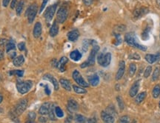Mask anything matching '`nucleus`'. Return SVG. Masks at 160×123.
I'll return each instance as SVG.
<instances>
[{
  "label": "nucleus",
  "instance_id": "nucleus-1",
  "mask_svg": "<svg viewBox=\"0 0 160 123\" xmlns=\"http://www.w3.org/2000/svg\"><path fill=\"white\" fill-rule=\"evenodd\" d=\"M125 41L126 42L129 46L135 47L137 48L138 49L142 50V51H146L147 47L144 46V45H142L138 42V38L136 37V34L134 32H128L125 34Z\"/></svg>",
  "mask_w": 160,
  "mask_h": 123
},
{
  "label": "nucleus",
  "instance_id": "nucleus-2",
  "mask_svg": "<svg viewBox=\"0 0 160 123\" xmlns=\"http://www.w3.org/2000/svg\"><path fill=\"white\" fill-rule=\"evenodd\" d=\"M99 46L96 44V43H94V44H93V48L91 51H90V55L88 56V60L81 64V66H81V68H86V67H88V66H91L95 64L96 55V54H97V52H99Z\"/></svg>",
  "mask_w": 160,
  "mask_h": 123
},
{
  "label": "nucleus",
  "instance_id": "nucleus-3",
  "mask_svg": "<svg viewBox=\"0 0 160 123\" xmlns=\"http://www.w3.org/2000/svg\"><path fill=\"white\" fill-rule=\"evenodd\" d=\"M27 106H28V101L25 99H21L19 102L17 103L15 108H14V112H13V119L16 118L18 116L21 115L23 112L26 110Z\"/></svg>",
  "mask_w": 160,
  "mask_h": 123
},
{
  "label": "nucleus",
  "instance_id": "nucleus-4",
  "mask_svg": "<svg viewBox=\"0 0 160 123\" xmlns=\"http://www.w3.org/2000/svg\"><path fill=\"white\" fill-rule=\"evenodd\" d=\"M33 86V82L31 81H19L16 83V89L18 92L21 94H25L31 89Z\"/></svg>",
  "mask_w": 160,
  "mask_h": 123
},
{
  "label": "nucleus",
  "instance_id": "nucleus-5",
  "mask_svg": "<svg viewBox=\"0 0 160 123\" xmlns=\"http://www.w3.org/2000/svg\"><path fill=\"white\" fill-rule=\"evenodd\" d=\"M98 64L100 66H103V67H107L110 64L111 61V54L110 52H107V53H100L97 57Z\"/></svg>",
  "mask_w": 160,
  "mask_h": 123
},
{
  "label": "nucleus",
  "instance_id": "nucleus-6",
  "mask_svg": "<svg viewBox=\"0 0 160 123\" xmlns=\"http://www.w3.org/2000/svg\"><path fill=\"white\" fill-rule=\"evenodd\" d=\"M37 11H38V7L36 4L30 5L28 8V9H27L25 15H26V17H28V23H30V24H31L34 21V19H35L36 14H37Z\"/></svg>",
  "mask_w": 160,
  "mask_h": 123
},
{
  "label": "nucleus",
  "instance_id": "nucleus-7",
  "mask_svg": "<svg viewBox=\"0 0 160 123\" xmlns=\"http://www.w3.org/2000/svg\"><path fill=\"white\" fill-rule=\"evenodd\" d=\"M68 16V8L66 6H61L56 13V19L59 23H64Z\"/></svg>",
  "mask_w": 160,
  "mask_h": 123
},
{
  "label": "nucleus",
  "instance_id": "nucleus-8",
  "mask_svg": "<svg viewBox=\"0 0 160 123\" xmlns=\"http://www.w3.org/2000/svg\"><path fill=\"white\" fill-rule=\"evenodd\" d=\"M72 77L74 78V80L76 82V84L79 85V86L82 87H89L88 83L85 81V80L83 78L82 75L80 74V72L78 70H74L73 72Z\"/></svg>",
  "mask_w": 160,
  "mask_h": 123
},
{
  "label": "nucleus",
  "instance_id": "nucleus-9",
  "mask_svg": "<svg viewBox=\"0 0 160 123\" xmlns=\"http://www.w3.org/2000/svg\"><path fill=\"white\" fill-rule=\"evenodd\" d=\"M56 7H57V4H54L49 6L48 8L46 9V11H45L44 14V17L47 22H50L52 20L53 17H54L56 11Z\"/></svg>",
  "mask_w": 160,
  "mask_h": 123
},
{
  "label": "nucleus",
  "instance_id": "nucleus-10",
  "mask_svg": "<svg viewBox=\"0 0 160 123\" xmlns=\"http://www.w3.org/2000/svg\"><path fill=\"white\" fill-rule=\"evenodd\" d=\"M125 70V63L124 61H121L119 64V69L116 74V80L119 81L124 75Z\"/></svg>",
  "mask_w": 160,
  "mask_h": 123
},
{
  "label": "nucleus",
  "instance_id": "nucleus-11",
  "mask_svg": "<svg viewBox=\"0 0 160 123\" xmlns=\"http://www.w3.org/2000/svg\"><path fill=\"white\" fill-rule=\"evenodd\" d=\"M101 118L105 122H109L113 123L114 122L115 119H114V117L111 113H110L108 111H102L101 113Z\"/></svg>",
  "mask_w": 160,
  "mask_h": 123
},
{
  "label": "nucleus",
  "instance_id": "nucleus-12",
  "mask_svg": "<svg viewBox=\"0 0 160 123\" xmlns=\"http://www.w3.org/2000/svg\"><path fill=\"white\" fill-rule=\"evenodd\" d=\"M79 109V104L74 99H69L68 102V110L70 113H75Z\"/></svg>",
  "mask_w": 160,
  "mask_h": 123
},
{
  "label": "nucleus",
  "instance_id": "nucleus-13",
  "mask_svg": "<svg viewBox=\"0 0 160 123\" xmlns=\"http://www.w3.org/2000/svg\"><path fill=\"white\" fill-rule=\"evenodd\" d=\"M139 81H136L133 84L130 90H129V95H130V97H134L135 95H136V94H137L138 91L139 90Z\"/></svg>",
  "mask_w": 160,
  "mask_h": 123
},
{
  "label": "nucleus",
  "instance_id": "nucleus-14",
  "mask_svg": "<svg viewBox=\"0 0 160 123\" xmlns=\"http://www.w3.org/2000/svg\"><path fill=\"white\" fill-rule=\"evenodd\" d=\"M44 78L45 80L50 81V82L53 84V85H54V90H59V82H58L57 80H56L53 75H50V74H46V75H44V78Z\"/></svg>",
  "mask_w": 160,
  "mask_h": 123
},
{
  "label": "nucleus",
  "instance_id": "nucleus-15",
  "mask_svg": "<svg viewBox=\"0 0 160 123\" xmlns=\"http://www.w3.org/2000/svg\"><path fill=\"white\" fill-rule=\"evenodd\" d=\"M42 30V24L39 22L36 23L35 26H34V31H33V35L35 38H39L41 36Z\"/></svg>",
  "mask_w": 160,
  "mask_h": 123
},
{
  "label": "nucleus",
  "instance_id": "nucleus-16",
  "mask_svg": "<svg viewBox=\"0 0 160 123\" xmlns=\"http://www.w3.org/2000/svg\"><path fill=\"white\" fill-rule=\"evenodd\" d=\"M50 103L49 102H45L44 104H42V106L40 107L39 110V113L40 115L45 116L48 114L49 110H50Z\"/></svg>",
  "mask_w": 160,
  "mask_h": 123
},
{
  "label": "nucleus",
  "instance_id": "nucleus-17",
  "mask_svg": "<svg viewBox=\"0 0 160 123\" xmlns=\"http://www.w3.org/2000/svg\"><path fill=\"white\" fill-rule=\"evenodd\" d=\"M68 62V59L66 57H62L60 61L58 62L57 64V68L59 69L60 72H65V66L66 64Z\"/></svg>",
  "mask_w": 160,
  "mask_h": 123
},
{
  "label": "nucleus",
  "instance_id": "nucleus-18",
  "mask_svg": "<svg viewBox=\"0 0 160 123\" xmlns=\"http://www.w3.org/2000/svg\"><path fill=\"white\" fill-rule=\"evenodd\" d=\"M148 12V8L142 7V8L136 9L135 11H134V15L136 18H140L141 17H142L143 15L146 14Z\"/></svg>",
  "mask_w": 160,
  "mask_h": 123
},
{
  "label": "nucleus",
  "instance_id": "nucleus-19",
  "mask_svg": "<svg viewBox=\"0 0 160 123\" xmlns=\"http://www.w3.org/2000/svg\"><path fill=\"white\" fill-rule=\"evenodd\" d=\"M88 82L91 86L96 87L99 84V77L97 74H94V75H90L88 78Z\"/></svg>",
  "mask_w": 160,
  "mask_h": 123
},
{
  "label": "nucleus",
  "instance_id": "nucleus-20",
  "mask_svg": "<svg viewBox=\"0 0 160 123\" xmlns=\"http://www.w3.org/2000/svg\"><path fill=\"white\" fill-rule=\"evenodd\" d=\"M160 57V54L158 53L156 55H151V54H148L145 55V60L149 63V64H154L157 60H159Z\"/></svg>",
  "mask_w": 160,
  "mask_h": 123
},
{
  "label": "nucleus",
  "instance_id": "nucleus-21",
  "mask_svg": "<svg viewBox=\"0 0 160 123\" xmlns=\"http://www.w3.org/2000/svg\"><path fill=\"white\" fill-rule=\"evenodd\" d=\"M79 37V32L78 30L70 31V32H68V40L70 41H72V42L76 41Z\"/></svg>",
  "mask_w": 160,
  "mask_h": 123
},
{
  "label": "nucleus",
  "instance_id": "nucleus-22",
  "mask_svg": "<svg viewBox=\"0 0 160 123\" xmlns=\"http://www.w3.org/2000/svg\"><path fill=\"white\" fill-rule=\"evenodd\" d=\"M59 83L61 86L65 90H66L67 91H70L71 90V84H70V82L68 80L65 78H61L59 80Z\"/></svg>",
  "mask_w": 160,
  "mask_h": 123
},
{
  "label": "nucleus",
  "instance_id": "nucleus-23",
  "mask_svg": "<svg viewBox=\"0 0 160 123\" xmlns=\"http://www.w3.org/2000/svg\"><path fill=\"white\" fill-rule=\"evenodd\" d=\"M25 57L23 55H19L16 57L13 61V64L15 66H21L22 65L24 64Z\"/></svg>",
  "mask_w": 160,
  "mask_h": 123
},
{
  "label": "nucleus",
  "instance_id": "nucleus-24",
  "mask_svg": "<svg viewBox=\"0 0 160 123\" xmlns=\"http://www.w3.org/2000/svg\"><path fill=\"white\" fill-rule=\"evenodd\" d=\"M58 32H59V26H58L57 24V22L54 21L52 26L50 27V35L51 36V37H55V36L57 35Z\"/></svg>",
  "mask_w": 160,
  "mask_h": 123
},
{
  "label": "nucleus",
  "instance_id": "nucleus-25",
  "mask_svg": "<svg viewBox=\"0 0 160 123\" xmlns=\"http://www.w3.org/2000/svg\"><path fill=\"white\" fill-rule=\"evenodd\" d=\"M70 57L73 61H79V60L82 58V54L81 52H79V51H78V50H74V51L70 52Z\"/></svg>",
  "mask_w": 160,
  "mask_h": 123
},
{
  "label": "nucleus",
  "instance_id": "nucleus-26",
  "mask_svg": "<svg viewBox=\"0 0 160 123\" xmlns=\"http://www.w3.org/2000/svg\"><path fill=\"white\" fill-rule=\"evenodd\" d=\"M96 41H94V40H84L82 43V51L84 52H86L88 51V47L90 44H94L96 43Z\"/></svg>",
  "mask_w": 160,
  "mask_h": 123
},
{
  "label": "nucleus",
  "instance_id": "nucleus-27",
  "mask_svg": "<svg viewBox=\"0 0 160 123\" xmlns=\"http://www.w3.org/2000/svg\"><path fill=\"white\" fill-rule=\"evenodd\" d=\"M24 5H25V1L24 0H20L19 2L17 3L16 6V13L17 15H20L22 12L23 8H24Z\"/></svg>",
  "mask_w": 160,
  "mask_h": 123
},
{
  "label": "nucleus",
  "instance_id": "nucleus-28",
  "mask_svg": "<svg viewBox=\"0 0 160 123\" xmlns=\"http://www.w3.org/2000/svg\"><path fill=\"white\" fill-rule=\"evenodd\" d=\"M16 48V44H15V42H14V40H10L8 41V43H7L6 44V52H10V51H12V50H14V49Z\"/></svg>",
  "mask_w": 160,
  "mask_h": 123
},
{
  "label": "nucleus",
  "instance_id": "nucleus-29",
  "mask_svg": "<svg viewBox=\"0 0 160 123\" xmlns=\"http://www.w3.org/2000/svg\"><path fill=\"white\" fill-rule=\"evenodd\" d=\"M146 92H142V93H140L139 94H138L136 98V102L137 103V104H140L141 102H142L145 99V98H146Z\"/></svg>",
  "mask_w": 160,
  "mask_h": 123
},
{
  "label": "nucleus",
  "instance_id": "nucleus-30",
  "mask_svg": "<svg viewBox=\"0 0 160 123\" xmlns=\"http://www.w3.org/2000/svg\"><path fill=\"white\" fill-rule=\"evenodd\" d=\"M73 88H74V90L75 91V93L78 94L87 93V90L81 86L79 87V86H76V85H74V86H73Z\"/></svg>",
  "mask_w": 160,
  "mask_h": 123
},
{
  "label": "nucleus",
  "instance_id": "nucleus-31",
  "mask_svg": "<svg viewBox=\"0 0 160 123\" xmlns=\"http://www.w3.org/2000/svg\"><path fill=\"white\" fill-rule=\"evenodd\" d=\"M48 115H49V117H50V119H51V120H56L55 107H54V104H50V110H49Z\"/></svg>",
  "mask_w": 160,
  "mask_h": 123
},
{
  "label": "nucleus",
  "instance_id": "nucleus-32",
  "mask_svg": "<svg viewBox=\"0 0 160 123\" xmlns=\"http://www.w3.org/2000/svg\"><path fill=\"white\" fill-rule=\"evenodd\" d=\"M136 66L135 64L132 63V64H130L129 66V70H128V74H129V76L130 77H133L134 75V74L136 73Z\"/></svg>",
  "mask_w": 160,
  "mask_h": 123
},
{
  "label": "nucleus",
  "instance_id": "nucleus-33",
  "mask_svg": "<svg viewBox=\"0 0 160 123\" xmlns=\"http://www.w3.org/2000/svg\"><path fill=\"white\" fill-rule=\"evenodd\" d=\"M152 95H153V97L155 98H158L159 96L160 95V86L159 84L156 85L155 87H154V89H153V91H152Z\"/></svg>",
  "mask_w": 160,
  "mask_h": 123
},
{
  "label": "nucleus",
  "instance_id": "nucleus-34",
  "mask_svg": "<svg viewBox=\"0 0 160 123\" xmlns=\"http://www.w3.org/2000/svg\"><path fill=\"white\" fill-rule=\"evenodd\" d=\"M150 27L148 26L143 31L142 34V37L144 40H147L149 38V36H150Z\"/></svg>",
  "mask_w": 160,
  "mask_h": 123
},
{
  "label": "nucleus",
  "instance_id": "nucleus-35",
  "mask_svg": "<svg viewBox=\"0 0 160 123\" xmlns=\"http://www.w3.org/2000/svg\"><path fill=\"white\" fill-rule=\"evenodd\" d=\"M116 100H117V102H118V104H119V109L121 110H123L125 108V102L124 101H123L122 98L121 96H117L116 97Z\"/></svg>",
  "mask_w": 160,
  "mask_h": 123
},
{
  "label": "nucleus",
  "instance_id": "nucleus-36",
  "mask_svg": "<svg viewBox=\"0 0 160 123\" xmlns=\"http://www.w3.org/2000/svg\"><path fill=\"white\" fill-rule=\"evenodd\" d=\"M75 120L77 122H87L86 117L81 114H76L75 116Z\"/></svg>",
  "mask_w": 160,
  "mask_h": 123
},
{
  "label": "nucleus",
  "instance_id": "nucleus-37",
  "mask_svg": "<svg viewBox=\"0 0 160 123\" xmlns=\"http://www.w3.org/2000/svg\"><path fill=\"white\" fill-rule=\"evenodd\" d=\"M159 73H160V70L159 67H156L154 70V73H153V76H152V80L154 81H156L158 80L159 76Z\"/></svg>",
  "mask_w": 160,
  "mask_h": 123
},
{
  "label": "nucleus",
  "instance_id": "nucleus-38",
  "mask_svg": "<svg viewBox=\"0 0 160 123\" xmlns=\"http://www.w3.org/2000/svg\"><path fill=\"white\" fill-rule=\"evenodd\" d=\"M55 113L56 117H59V118H62V117H64V113L59 107H56L55 108Z\"/></svg>",
  "mask_w": 160,
  "mask_h": 123
},
{
  "label": "nucleus",
  "instance_id": "nucleus-39",
  "mask_svg": "<svg viewBox=\"0 0 160 123\" xmlns=\"http://www.w3.org/2000/svg\"><path fill=\"white\" fill-rule=\"evenodd\" d=\"M36 113H34V112L30 111V113H28L29 120L27 121V122H34V120H35V119H36Z\"/></svg>",
  "mask_w": 160,
  "mask_h": 123
},
{
  "label": "nucleus",
  "instance_id": "nucleus-40",
  "mask_svg": "<svg viewBox=\"0 0 160 123\" xmlns=\"http://www.w3.org/2000/svg\"><path fill=\"white\" fill-rule=\"evenodd\" d=\"M10 75H16L19 77H22L24 75V71L23 70H14V71L10 72Z\"/></svg>",
  "mask_w": 160,
  "mask_h": 123
},
{
  "label": "nucleus",
  "instance_id": "nucleus-41",
  "mask_svg": "<svg viewBox=\"0 0 160 123\" xmlns=\"http://www.w3.org/2000/svg\"><path fill=\"white\" fill-rule=\"evenodd\" d=\"M151 71H152V67L150 66H148V67L146 68V70H145V72H144V77L145 78H148L150 76V73H151Z\"/></svg>",
  "mask_w": 160,
  "mask_h": 123
},
{
  "label": "nucleus",
  "instance_id": "nucleus-42",
  "mask_svg": "<svg viewBox=\"0 0 160 123\" xmlns=\"http://www.w3.org/2000/svg\"><path fill=\"white\" fill-rule=\"evenodd\" d=\"M128 58L129 59H132V60H136V61H139L141 58V57H140V55L139 54L137 53H133V54H130V55H128Z\"/></svg>",
  "mask_w": 160,
  "mask_h": 123
},
{
  "label": "nucleus",
  "instance_id": "nucleus-43",
  "mask_svg": "<svg viewBox=\"0 0 160 123\" xmlns=\"http://www.w3.org/2000/svg\"><path fill=\"white\" fill-rule=\"evenodd\" d=\"M48 0H43L42 1V5L41 7H40V10H39V14H41L42 12L44 11V9L45 8V6H46L47 3H48Z\"/></svg>",
  "mask_w": 160,
  "mask_h": 123
},
{
  "label": "nucleus",
  "instance_id": "nucleus-44",
  "mask_svg": "<svg viewBox=\"0 0 160 123\" xmlns=\"http://www.w3.org/2000/svg\"><path fill=\"white\" fill-rule=\"evenodd\" d=\"M120 122H130V119H129V117L128 116H123L122 117L119 119Z\"/></svg>",
  "mask_w": 160,
  "mask_h": 123
},
{
  "label": "nucleus",
  "instance_id": "nucleus-45",
  "mask_svg": "<svg viewBox=\"0 0 160 123\" xmlns=\"http://www.w3.org/2000/svg\"><path fill=\"white\" fill-rule=\"evenodd\" d=\"M18 49L19 51H24L25 49V43L24 42H21L18 44Z\"/></svg>",
  "mask_w": 160,
  "mask_h": 123
},
{
  "label": "nucleus",
  "instance_id": "nucleus-46",
  "mask_svg": "<svg viewBox=\"0 0 160 123\" xmlns=\"http://www.w3.org/2000/svg\"><path fill=\"white\" fill-rule=\"evenodd\" d=\"M16 5H17V0H12L11 3H10V8L11 9H14L16 8Z\"/></svg>",
  "mask_w": 160,
  "mask_h": 123
},
{
  "label": "nucleus",
  "instance_id": "nucleus-47",
  "mask_svg": "<svg viewBox=\"0 0 160 123\" xmlns=\"http://www.w3.org/2000/svg\"><path fill=\"white\" fill-rule=\"evenodd\" d=\"M45 92L48 95H50V88H49L48 85H45Z\"/></svg>",
  "mask_w": 160,
  "mask_h": 123
},
{
  "label": "nucleus",
  "instance_id": "nucleus-48",
  "mask_svg": "<svg viewBox=\"0 0 160 123\" xmlns=\"http://www.w3.org/2000/svg\"><path fill=\"white\" fill-rule=\"evenodd\" d=\"M8 41H7L6 39H1L0 40V46H4L5 44H7Z\"/></svg>",
  "mask_w": 160,
  "mask_h": 123
},
{
  "label": "nucleus",
  "instance_id": "nucleus-49",
  "mask_svg": "<svg viewBox=\"0 0 160 123\" xmlns=\"http://www.w3.org/2000/svg\"><path fill=\"white\" fill-rule=\"evenodd\" d=\"M10 0H2V5L4 7H7L10 3Z\"/></svg>",
  "mask_w": 160,
  "mask_h": 123
},
{
  "label": "nucleus",
  "instance_id": "nucleus-50",
  "mask_svg": "<svg viewBox=\"0 0 160 123\" xmlns=\"http://www.w3.org/2000/svg\"><path fill=\"white\" fill-rule=\"evenodd\" d=\"M83 2L85 5H90L92 4V0H83Z\"/></svg>",
  "mask_w": 160,
  "mask_h": 123
},
{
  "label": "nucleus",
  "instance_id": "nucleus-51",
  "mask_svg": "<svg viewBox=\"0 0 160 123\" xmlns=\"http://www.w3.org/2000/svg\"><path fill=\"white\" fill-rule=\"evenodd\" d=\"M16 57V52H11V51H10V58L14 59Z\"/></svg>",
  "mask_w": 160,
  "mask_h": 123
},
{
  "label": "nucleus",
  "instance_id": "nucleus-52",
  "mask_svg": "<svg viewBox=\"0 0 160 123\" xmlns=\"http://www.w3.org/2000/svg\"><path fill=\"white\" fill-rule=\"evenodd\" d=\"M3 58H4V52L2 50L0 49V61H2Z\"/></svg>",
  "mask_w": 160,
  "mask_h": 123
},
{
  "label": "nucleus",
  "instance_id": "nucleus-53",
  "mask_svg": "<svg viewBox=\"0 0 160 123\" xmlns=\"http://www.w3.org/2000/svg\"><path fill=\"white\" fill-rule=\"evenodd\" d=\"M39 122H46V119H45V117H39Z\"/></svg>",
  "mask_w": 160,
  "mask_h": 123
},
{
  "label": "nucleus",
  "instance_id": "nucleus-54",
  "mask_svg": "<svg viewBox=\"0 0 160 123\" xmlns=\"http://www.w3.org/2000/svg\"><path fill=\"white\" fill-rule=\"evenodd\" d=\"M2 100H3V97H2V95H0V104H1L2 102Z\"/></svg>",
  "mask_w": 160,
  "mask_h": 123
},
{
  "label": "nucleus",
  "instance_id": "nucleus-55",
  "mask_svg": "<svg viewBox=\"0 0 160 123\" xmlns=\"http://www.w3.org/2000/svg\"><path fill=\"white\" fill-rule=\"evenodd\" d=\"M156 2H157V4L160 6V0H156Z\"/></svg>",
  "mask_w": 160,
  "mask_h": 123
},
{
  "label": "nucleus",
  "instance_id": "nucleus-56",
  "mask_svg": "<svg viewBox=\"0 0 160 123\" xmlns=\"http://www.w3.org/2000/svg\"><path fill=\"white\" fill-rule=\"evenodd\" d=\"M159 108H160V102H159Z\"/></svg>",
  "mask_w": 160,
  "mask_h": 123
}]
</instances>
